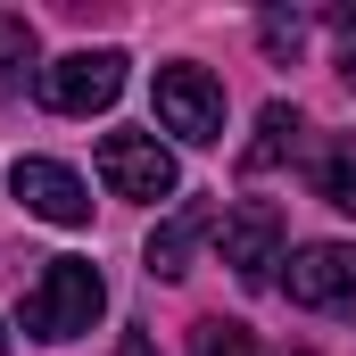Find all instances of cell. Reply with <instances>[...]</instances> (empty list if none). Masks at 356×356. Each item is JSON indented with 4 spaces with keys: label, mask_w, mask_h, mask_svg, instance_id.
<instances>
[{
    "label": "cell",
    "mask_w": 356,
    "mask_h": 356,
    "mask_svg": "<svg viewBox=\"0 0 356 356\" xmlns=\"http://www.w3.org/2000/svg\"><path fill=\"white\" fill-rule=\"evenodd\" d=\"M332 33H340V83L356 91V8H332Z\"/></svg>",
    "instance_id": "5bb4252c"
},
{
    "label": "cell",
    "mask_w": 356,
    "mask_h": 356,
    "mask_svg": "<svg viewBox=\"0 0 356 356\" xmlns=\"http://www.w3.org/2000/svg\"><path fill=\"white\" fill-rule=\"evenodd\" d=\"M249 356H307V348H249Z\"/></svg>",
    "instance_id": "2e32d148"
},
{
    "label": "cell",
    "mask_w": 356,
    "mask_h": 356,
    "mask_svg": "<svg viewBox=\"0 0 356 356\" xmlns=\"http://www.w3.org/2000/svg\"><path fill=\"white\" fill-rule=\"evenodd\" d=\"M158 124L191 149L224 141V83L207 67H158Z\"/></svg>",
    "instance_id": "277c9868"
},
{
    "label": "cell",
    "mask_w": 356,
    "mask_h": 356,
    "mask_svg": "<svg viewBox=\"0 0 356 356\" xmlns=\"http://www.w3.org/2000/svg\"><path fill=\"white\" fill-rule=\"evenodd\" d=\"M99 307H108L99 266H83V257H50L42 282L25 290V332H33V340H83L91 323H99Z\"/></svg>",
    "instance_id": "6da1fadb"
},
{
    "label": "cell",
    "mask_w": 356,
    "mask_h": 356,
    "mask_svg": "<svg viewBox=\"0 0 356 356\" xmlns=\"http://www.w3.org/2000/svg\"><path fill=\"white\" fill-rule=\"evenodd\" d=\"M224 266L241 282H273V266H282V207L273 199H241L224 216Z\"/></svg>",
    "instance_id": "52a82bcc"
},
{
    "label": "cell",
    "mask_w": 356,
    "mask_h": 356,
    "mask_svg": "<svg viewBox=\"0 0 356 356\" xmlns=\"http://www.w3.org/2000/svg\"><path fill=\"white\" fill-rule=\"evenodd\" d=\"M33 91H42V108H58V116H99V108L124 91V50H67V58L33 67Z\"/></svg>",
    "instance_id": "7a4b0ae2"
},
{
    "label": "cell",
    "mask_w": 356,
    "mask_h": 356,
    "mask_svg": "<svg viewBox=\"0 0 356 356\" xmlns=\"http://www.w3.org/2000/svg\"><path fill=\"white\" fill-rule=\"evenodd\" d=\"M0 348H8V323H0Z\"/></svg>",
    "instance_id": "e0dca14e"
},
{
    "label": "cell",
    "mask_w": 356,
    "mask_h": 356,
    "mask_svg": "<svg viewBox=\"0 0 356 356\" xmlns=\"http://www.w3.org/2000/svg\"><path fill=\"white\" fill-rule=\"evenodd\" d=\"M315 199L356 216V141H323L315 149Z\"/></svg>",
    "instance_id": "30bf717a"
},
{
    "label": "cell",
    "mask_w": 356,
    "mask_h": 356,
    "mask_svg": "<svg viewBox=\"0 0 356 356\" xmlns=\"http://www.w3.org/2000/svg\"><path fill=\"white\" fill-rule=\"evenodd\" d=\"M99 182L116 191V199H175L182 191V166H175V149L158 141V133H108L99 141Z\"/></svg>",
    "instance_id": "3957f363"
},
{
    "label": "cell",
    "mask_w": 356,
    "mask_h": 356,
    "mask_svg": "<svg viewBox=\"0 0 356 356\" xmlns=\"http://www.w3.org/2000/svg\"><path fill=\"white\" fill-rule=\"evenodd\" d=\"M257 42H266L273 58H298V50H307V17H290V8H266V17H257Z\"/></svg>",
    "instance_id": "8fae6325"
},
{
    "label": "cell",
    "mask_w": 356,
    "mask_h": 356,
    "mask_svg": "<svg viewBox=\"0 0 356 356\" xmlns=\"http://www.w3.org/2000/svg\"><path fill=\"white\" fill-rule=\"evenodd\" d=\"M8 191H17L25 216H42V224H91L83 175H67L58 158H17V166H8Z\"/></svg>",
    "instance_id": "8992f818"
},
{
    "label": "cell",
    "mask_w": 356,
    "mask_h": 356,
    "mask_svg": "<svg viewBox=\"0 0 356 356\" xmlns=\"http://www.w3.org/2000/svg\"><path fill=\"white\" fill-rule=\"evenodd\" d=\"M17 67H33V25L25 17H0V91L17 83Z\"/></svg>",
    "instance_id": "7c38bea8"
},
{
    "label": "cell",
    "mask_w": 356,
    "mask_h": 356,
    "mask_svg": "<svg viewBox=\"0 0 356 356\" xmlns=\"http://www.w3.org/2000/svg\"><path fill=\"white\" fill-rule=\"evenodd\" d=\"M207 232H216V207H207V199H182L175 216H166V224L149 232V273H166V282H182Z\"/></svg>",
    "instance_id": "ba28073f"
},
{
    "label": "cell",
    "mask_w": 356,
    "mask_h": 356,
    "mask_svg": "<svg viewBox=\"0 0 356 356\" xmlns=\"http://www.w3.org/2000/svg\"><path fill=\"white\" fill-rule=\"evenodd\" d=\"M191 356H241V323H199Z\"/></svg>",
    "instance_id": "4fadbf2b"
},
{
    "label": "cell",
    "mask_w": 356,
    "mask_h": 356,
    "mask_svg": "<svg viewBox=\"0 0 356 356\" xmlns=\"http://www.w3.org/2000/svg\"><path fill=\"white\" fill-rule=\"evenodd\" d=\"M290 141H298V108H290V99H273L266 116H257V141L241 149V175H266V166H282V158H290Z\"/></svg>",
    "instance_id": "9c48e42d"
},
{
    "label": "cell",
    "mask_w": 356,
    "mask_h": 356,
    "mask_svg": "<svg viewBox=\"0 0 356 356\" xmlns=\"http://www.w3.org/2000/svg\"><path fill=\"white\" fill-rule=\"evenodd\" d=\"M282 290H290L298 307H315V315H356V249H348V241L298 249L290 273H282Z\"/></svg>",
    "instance_id": "5b68a950"
},
{
    "label": "cell",
    "mask_w": 356,
    "mask_h": 356,
    "mask_svg": "<svg viewBox=\"0 0 356 356\" xmlns=\"http://www.w3.org/2000/svg\"><path fill=\"white\" fill-rule=\"evenodd\" d=\"M116 356H158V348H149V340H141V332H124V348H116Z\"/></svg>",
    "instance_id": "9a60e30c"
}]
</instances>
